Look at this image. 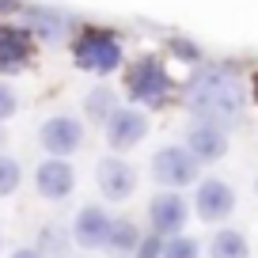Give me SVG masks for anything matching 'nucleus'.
<instances>
[{
    "mask_svg": "<svg viewBox=\"0 0 258 258\" xmlns=\"http://www.w3.org/2000/svg\"><path fill=\"white\" fill-rule=\"evenodd\" d=\"M148 133V118L141 110H129V106H114L110 118H106V145L114 152H129L133 145H141Z\"/></svg>",
    "mask_w": 258,
    "mask_h": 258,
    "instance_id": "obj_9",
    "label": "nucleus"
},
{
    "mask_svg": "<svg viewBox=\"0 0 258 258\" xmlns=\"http://www.w3.org/2000/svg\"><path fill=\"white\" fill-rule=\"evenodd\" d=\"M0 145H4V133H0Z\"/></svg>",
    "mask_w": 258,
    "mask_h": 258,
    "instance_id": "obj_25",
    "label": "nucleus"
},
{
    "mask_svg": "<svg viewBox=\"0 0 258 258\" xmlns=\"http://www.w3.org/2000/svg\"><path fill=\"white\" fill-rule=\"evenodd\" d=\"M171 49H175V57H182V61H202V53H198L190 42H171Z\"/></svg>",
    "mask_w": 258,
    "mask_h": 258,
    "instance_id": "obj_21",
    "label": "nucleus"
},
{
    "mask_svg": "<svg viewBox=\"0 0 258 258\" xmlns=\"http://www.w3.org/2000/svg\"><path fill=\"white\" fill-rule=\"evenodd\" d=\"M84 110H88V118H95V121H106L110 118V110H114V91L106 88H91L88 91V99H84Z\"/></svg>",
    "mask_w": 258,
    "mask_h": 258,
    "instance_id": "obj_16",
    "label": "nucleus"
},
{
    "mask_svg": "<svg viewBox=\"0 0 258 258\" xmlns=\"http://www.w3.org/2000/svg\"><path fill=\"white\" fill-rule=\"evenodd\" d=\"M152 178L163 190H178L198 178V160L186 152V145H167L152 156Z\"/></svg>",
    "mask_w": 258,
    "mask_h": 258,
    "instance_id": "obj_4",
    "label": "nucleus"
},
{
    "mask_svg": "<svg viewBox=\"0 0 258 258\" xmlns=\"http://www.w3.org/2000/svg\"><path fill=\"white\" fill-rule=\"evenodd\" d=\"M186 106L202 121H217V125H228L243 114V84L235 80V73H228L224 64H205L202 73H194L182 88Z\"/></svg>",
    "mask_w": 258,
    "mask_h": 258,
    "instance_id": "obj_1",
    "label": "nucleus"
},
{
    "mask_svg": "<svg viewBox=\"0 0 258 258\" xmlns=\"http://www.w3.org/2000/svg\"><path fill=\"white\" fill-rule=\"evenodd\" d=\"M76 186V171L69 160H61V156H49V160H42L38 167H34V190L46 198V202H64L69 194H73Z\"/></svg>",
    "mask_w": 258,
    "mask_h": 258,
    "instance_id": "obj_10",
    "label": "nucleus"
},
{
    "mask_svg": "<svg viewBox=\"0 0 258 258\" xmlns=\"http://www.w3.org/2000/svg\"><path fill=\"white\" fill-rule=\"evenodd\" d=\"M12 258H46L38 247H19V250H12Z\"/></svg>",
    "mask_w": 258,
    "mask_h": 258,
    "instance_id": "obj_22",
    "label": "nucleus"
},
{
    "mask_svg": "<svg viewBox=\"0 0 258 258\" xmlns=\"http://www.w3.org/2000/svg\"><path fill=\"white\" fill-rule=\"evenodd\" d=\"M34 57V34L31 27L0 23V73H16Z\"/></svg>",
    "mask_w": 258,
    "mask_h": 258,
    "instance_id": "obj_12",
    "label": "nucleus"
},
{
    "mask_svg": "<svg viewBox=\"0 0 258 258\" xmlns=\"http://www.w3.org/2000/svg\"><path fill=\"white\" fill-rule=\"evenodd\" d=\"M160 258H202V247L190 235H167V243L160 247Z\"/></svg>",
    "mask_w": 258,
    "mask_h": 258,
    "instance_id": "obj_18",
    "label": "nucleus"
},
{
    "mask_svg": "<svg viewBox=\"0 0 258 258\" xmlns=\"http://www.w3.org/2000/svg\"><path fill=\"white\" fill-rule=\"evenodd\" d=\"M106 228H110V217H106V209H99V205H84V209L76 213L73 239L80 243V247L95 250V247H103V239H106Z\"/></svg>",
    "mask_w": 258,
    "mask_h": 258,
    "instance_id": "obj_13",
    "label": "nucleus"
},
{
    "mask_svg": "<svg viewBox=\"0 0 258 258\" xmlns=\"http://www.w3.org/2000/svg\"><path fill=\"white\" fill-rule=\"evenodd\" d=\"M19 110V99H16V91L8 88V84H0V125L12 118V114Z\"/></svg>",
    "mask_w": 258,
    "mask_h": 258,
    "instance_id": "obj_20",
    "label": "nucleus"
},
{
    "mask_svg": "<svg viewBox=\"0 0 258 258\" xmlns=\"http://www.w3.org/2000/svg\"><path fill=\"white\" fill-rule=\"evenodd\" d=\"M19 182H23V167H19V160H12V156L0 152V198H12V194L19 190Z\"/></svg>",
    "mask_w": 258,
    "mask_h": 258,
    "instance_id": "obj_17",
    "label": "nucleus"
},
{
    "mask_svg": "<svg viewBox=\"0 0 258 258\" xmlns=\"http://www.w3.org/2000/svg\"><path fill=\"white\" fill-rule=\"evenodd\" d=\"M38 145L46 148L49 156H61L69 160L73 152H80L84 145V121L73 118V114H53L38 125Z\"/></svg>",
    "mask_w": 258,
    "mask_h": 258,
    "instance_id": "obj_5",
    "label": "nucleus"
},
{
    "mask_svg": "<svg viewBox=\"0 0 258 258\" xmlns=\"http://www.w3.org/2000/svg\"><path fill=\"white\" fill-rule=\"evenodd\" d=\"M194 209H198V217L205 224H220L235 209V190L224 178H202L198 182V198H194Z\"/></svg>",
    "mask_w": 258,
    "mask_h": 258,
    "instance_id": "obj_7",
    "label": "nucleus"
},
{
    "mask_svg": "<svg viewBox=\"0 0 258 258\" xmlns=\"http://www.w3.org/2000/svg\"><path fill=\"white\" fill-rule=\"evenodd\" d=\"M209 258H250V243L235 228H220L209 243Z\"/></svg>",
    "mask_w": 258,
    "mask_h": 258,
    "instance_id": "obj_14",
    "label": "nucleus"
},
{
    "mask_svg": "<svg viewBox=\"0 0 258 258\" xmlns=\"http://www.w3.org/2000/svg\"><path fill=\"white\" fill-rule=\"evenodd\" d=\"M121 57L125 53H121L118 34L103 31V27H84V31L76 34V42H73V61H76V69H84V73L110 76L121 64Z\"/></svg>",
    "mask_w": 258,
    "mask_h": 258,
    "instance_id": "obj_2",
    "label": "nucleus"
},
{
    "mask_svg": "<svg viewBox=\"0 0 258 258\" xmlns=\"http://www.w3.org/2000/svg\"><path fill=\"white\" fill-rule=\"evenodd\" d=\"M254 103H258V73H254Z\"/></svg>",
    "mask_w": 258,
    "mask_h": 258,
    "instance_id": "obj_24",
    "label": "nucleus"
},
{
    "mask_svg": "<svg viewBox=\"0 0 258 258\" xmlns=\"http://www.w3.org/2000/svg\"><path fill=\"white\" fill-rule=\"evenodd\" d=\"M186 217H190V209H186V198L178 190H163L148 202V224H152V232L160 239L163 235H178L186 228Z\"/></svg>",
    "mask_w": 258,
    "mask_h": 258,
    "instance_id": "obj_6",
    "label": "nucleus"
},
{
    "mask_svg": "<svg viewBox=\"0 0 258 258\" xmlns=\"http://www.w3.org/2000/svg\"><path fill=\"white\" fill-rule=\"evenodd\" d=\"M95 186L106 202H129L133 190H137V171L125 160H118V156H106L95 167Z\"/></svg>",
    "mask_w": 258,
    "mask_h": 258,
    "instance_id": "obj_8",
    "label": "nucleus"
},
{
    "mask_svg": "<svg viewBox=\"0 0 258 258\" xmlns=\"http://www.w3.org/2000/svg\"><path fill=\"white\" fill-rule=\"evenodd\" d=\"M4 12H19V0H0V16Z\"/></svg>",
    "mask_w": 258,
    "mask_h": 258,
    "instance_id": "obj_23",
    "label": "nucleus"
},
{
    "mask_svg": "<svg viewBox=\"0 0 258 258\" xmlns=\"http://www.w3.org/2000/svg\"><path fill=\"white\" fill-rule=\"evenodd\" d=\"M137 228L129 224V220H110V228H106V239H103V247L110 250L114 258H129L133 254V247H137Z\"/></svg>",
    "mask_w": 258,
    "mask_h": 258,
    "instance_id": "obj_15",
    "label": "nucleus"
},
{
    "mask_svg": "<svg viewBox=\"0 0 258 258\" xmlns=\"http://www.w3.org/2000/svg\"><path fill=\"white\" fill-rule=\"evenodd\" d=\"M186 152H190L198 163H217V160H224V152H228V133H224V125H217V121H194L190 133H186Z\"/></svg>",
    "mask_w": 258,
    "mask_h": 258,
    "instance_id": "obj_11",
    "label": "nucleus"
},
{
    "mask_svg": "<svg viewBox=\"0 0 258 258\" xmlns=\"http://www.w3.org/2000/svg\"><path fill=\"white\" fill-rule=\"evenodd\" d=\"M160 247H163V239L160 235H145V239H137V247H133V258H160Z\"/></svg>",
    "mask_w": 258,
    "mask_h": 258,
    "instance_id": "obj_19",
    "label": "nucleus"
},
{
    "mask_svg": "<svg viewBox=\"0 0 258 258\" xmlns=\"http://www.w3.org/2000/svg\"><path fill=\"white\" fill-rule=\"evenodd\" d=\"M254 190H258V178H254Z\"/></svg>",
    "mask_w": 258,
    "mask_h": 258,
    "instance_id": "obj_26",
    "label": "nucleus"
},
{
    "mask_svg": "<svg viewBox=\"0 0 258 258\" xmlns=\"http://www.w3.org/2000/svg\"><path fill=\"white\" fill-rule=\"evenodd\" d=\"M125 91H129V99H133V103L152 106V110L167 103V95H171V76H167V69H163L160 57H152V53L141 57V61L129 69V76H125Z\"/></svg>",
    "mask_w": 258,
    "mask_h": 258,
    "instance_id": "obj_3",
    "label": "nucleus"
}]
</instances>
